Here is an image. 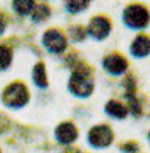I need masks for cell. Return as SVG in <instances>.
Listing matches in <instances>:
<instances>
[{"label":"cell","mask_w":150,"mask_h":153,"mask_svg":"<svg viewBox=\"0 0 150 153\" xmlns=\"http://www.w3.org/2000/svg\"><path fill=\"white\" fill-rule=\"evenodd\" d=\"M67 88L70 93L75 97L86 98L93 93L94 82L90 75V71L85 66H78L72 70V73L67 82Z\"/></svg>","instance_id":"1"},{"label":"cell","mask_w":150,"mask_h":153,"mask_svg":"<svg viewBox=\"0 0 150 153\" xmlns=\"http://www.w3.org/2000/svg\"><path fill=\"white\" fill-rule=\"evenodd\" d=\"M122 21L131 30H144L150 23V12L143 4H130L122 13Z\"/></svg>","instance_id":"2"},{"label":"cell","mask_w":150,"mask_h":153,"mask_svg":"<svg viewBox=\"0 0 150 153\" xmlns=\"http://www.w3.org/2000/svg\"><path fill=\"white\" fill-rule=\"evenodd\" d=\"M3 101L9 107H13V108L23 107L30 101V92H28L27 87L23 83H19V82L13 83L4 91Z\"/></svg>","instance_id":"3"},{"label":"cell","mask_w":150,"mask_h":153,"mask_svg":"<svg viewBox=\"0 0 150 153\" xmlns=\"http://www.w3.org/2000/svg\"><path fill=\"white\" fill-rule=\"evenodd\" d=\"M115 134L108 125H95L88 131V143L95 149H104L113 142Z\"/></svg>","instance_id":"4"},{"label":"cell","mask_w":150,"mask_h":153,"mask_svg":"<svg viewBox=\"0 0 150 153\" xmlns=\"http://www.w3.org/2000/svg\"><path fill=\"white\" fill-rule=\"evenodd\" d=\"M42 44L51 54H62L67 47V40L65 35L59 30L51 28L43 33Z\"/></svg>","instance_id":"5"},{"label":"cell","mask_w":150,"mask_h":153,"mask_svg":"<svg viewBox=\"0 0 150 153\" xmlns=\"http://www.w3.org/2000/svg\"><path fill=\"white\" fill-rule=\"evenodd\" d=\"M112 31V23L104 16H95L90 19L88 25V33L94 40L102 41L107 38Z\"/></svg>","instance_id":"6"},{"label":"cell","mask_w":150,"mask_h":153,"mask_svg":"<svg viewBox=\"0 0 150 153\" xmlns=\"http://www.w3.org/2000/svg\"><path fill=\"white\" fill-rule=\"evenodd\" d=\"M129 63L122 55L109 54L103 59V69L113 76H120L126 73Z\"/></svg>","instance_id":"7"},{"label":"cell","mask_w":150,"mask_h":153,"mask_svg":"<svg viewBox=\"0 0 150 153\" xmlns=\"http://www.w3.org/2000/svg\"><path fill=\"white\" fill-rule=\"evenodd\" d=\"M78 129L71 121H64L59 124L55 129V138L56 140L62 146H69L72 144L78 139Z\"/></svg>","instance_id":"8"},{"label":"cell","mask_w":150,"mask_h":153,"mask_svg":"<svg viewBox=\"0 0 150 153\" xmlns=\"http://www.w3.org/2000/svg\"><path fill=\"white\" fill-rule=\"evenodd\" d=\"M130 54L137 59L146 57L150 54V37L146 35H137L130 46Z\"/></svg>","instance_id":"9"},{"label":"cell","mask_w":150,"mask_h":153,"mask_svg":"<svg viewBox=\"0 0 150 153\" xmlns=\"http://www.w3.org/2000/svg\"><path fill=\"white\" fill-rule=\"evenodd\" d=\"M104 111L108 116L113 117V119H125L129 114V108L122 105L120 101L116 100H109L104 106Z\"/></svg>","instance_id":"10"},{"label":"cell","mask_w":150,"mask_h":153,"mask_svg":"<svg viewBox=\"0 0 150 153\" xmlns=\"http://www.w3.org/2000/svg\"><path fill=\"white\" fill-rule=\"evenodd\" d=\"M32 78H33V82L37 85L38 88H47L48 85V79H47V74H46V68H45V64L42 63H38L35 65L33 68V73H32Z\"/></svg>","instance_id":"11"},{"label":"cell","mask_w":150,"mask_h":153,"mask_svg":"<svg viewBox=\"0 0 150 153\" xmlns=\"http://www.w3.org/2000/svg\"><path fill=\"white\" fill-rule=\"evenodd\" d=\"M32 19L36 23H42L51 16V9L46 4H37L32 10Z\"/></svg>","instance_id":"12"},{"label":"cell","mask_w":150,"mask_h":153,"mask_svg":"<svg viewBox=\"0 0 150 153\" xmlns=\"http://www.w3.org/2000/svg\"><path fill=\"white\" fill-rule=\"evenodd\" d=\"M13 8L21 16H28V14L32 13L33 8H35V3L33 1H14Z\"/></svg>","instance_id":"13"},{"label":"cell","mask_w":150,"mask_h":153,"mask_svg":"<svg viewBox=\"0 0 150 153\" xmlns=\"http://www.w3.org/2000/svg\"><path fill=\"white\" fill-rule=\"evenodd\" d=\"M90 5V1H80V0H74V1L66 3V10L72 14H78L80 12H84L86 8Z\"/></svg>","instance_id":"14"},{"label":"cell","mask_w":150,"mask_h":153,"mask_svg":"<svg viewBox=\"0 0 150 153\" xmlns=\"http://www.w3.org/2000/svg\"><path fill=\"white\" fill-rule=\"evenodd\" d=\"M12 63V50L0 45V69H7Z\"/></svg>","instance_id":"15"},{"label":"cell","mask_w":150,"mask_h":153,"mask_svg":"<svg viewBox=\"0 0 150 153\" xmlns=\"http://www.w3.org/2000/svg\"><path fill=\"white\" fill-rule=\"evenodd\" d=\"M69 35L74 42H80L85 38L86 31L81 26H72L71 28H69Z\"/></svg>","instance_id":"16"},{"label":"cell","mask_w":150,"mask_h":153,"mask_svg":"<svg viewBox=\"0 0 150 153\" xmlns=\"http://www.w3.org/2000/svg\"><path fill=\"white\" fill-rule=\"evenodd\" d=\"M4 28H5V26H4V22H3V19H1V17H0V35L3 33V31H4Z\"/></svg>","instance_id":"17"},{"label":"cell","mask_w":150,"mask_h":153,"mask_svg":"<svg viewBox=\"0 0 150 153\" xmlns=\"http://www.w3.org/2000/svg\"><path fill=\"white\" fill-rule=\"evenodd\" d=\"M148 138H149V142H150V131H149V135H148Z\"/></svg>","instance_id":"18"}]
</instances>
